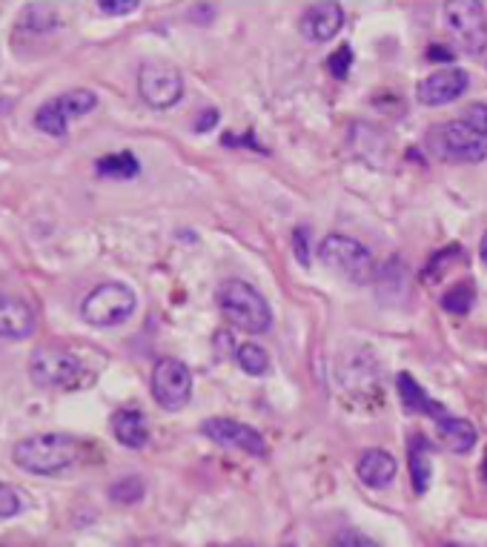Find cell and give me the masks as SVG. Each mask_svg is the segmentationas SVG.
<instances>
[{"mask_svg": "<svg viewBox=\"0 0 487 547\" xmlns=\"http://www.w3.org/2000/svg\"><path fill=\"white\" fill-rule=\"evenodd\" d=\"M81 459V442L69 433H38L15 444L12 462L35 476L64 473Z\"/></svg>", "mask_w": 487, "mask_h": 547, "instance_id": "6da1fadb", "label": "cell"}, {"mask_svg": "<svg viewBox=\"0 0 487 547\" xmlns=\"http://www.w3.org/2000/svg\"><path fill=\"white\" fill-rule=\"evenodd\" d=\"M218 310L235 330L250 336H261L273 327V310L267 298L241 278H230L218 287Z\"/></svg>", "mask_w": 487, "mask_h": 547, "instance_id": "7a4b0ae2", "label": "cell"}, {"mask_svg": "<svg viewBox=\"0 0 487 547\" xmlns=\"http://www.w3.org/2000/svg\"><path fill=\"white\" fill-rule=\"evenodd\" d=\"M29 379L46 390H78L86 381L84 361L64 347H38L29 358Z\"/></svg>", "mask_w": 487, "mask_h": 547, "instance_id": "3957f363", "label": "cell"}, {"mask_svg": "<svg viewBox=\"0 0 487 547\" xmlns=\"http://www.w3.org/2000/svg\"><path fill=\"white\" fill-rule=\"evenodd\" d=\"M135 307H138V298L127 284L106 281L86 295L84 304H81V316L92 327H118L135 313Z\"/></svg>", "mask_w": 487, "mask_h": 547, "instance_id": "277c9868", "label": "cell"}, {"mask_svg": "<svg viewBox=\"0 0 487 547\" xmlns=\"http://www.w3.org/2000/svg\"><path fill=\"white\" fill-rule=\"evenodd\" d=\"M427 144L433 155L450 164H482L487 158V141L479 138L465 121H447L430 129Z\"/></svg>", "mask_w": 487, "mask_h": 547, "instance_id": "5b68a950", "label": "cell"}, {"mask_svg": "<svg viewBox=\"0 0 487 547\" xmlns=\"http://www.w3.org/2000/svg\"><path fill=\"white\" fill-rule=\"evenodd\" d=\"M318 258L324 261V267H330L333 273L344 275L356 284L373 278V255L350 235H339V232L327 235L318 247Z\"/></svg>", "mask_w": 487, "mask_h": 547, "instance_id": "8992f818", "label": "cell"}, {"mask_svg": "<svg viewBox=\"0 0 487 547\" xmlns=\"http://www.w3.org/2000/svg\"><path fill=\"white\" fill-rule=\"evenodd\" d=\"M445 23L450 35L467 55H479L487 46V15L479 0H450L445 3Z\"/></svg>", "mask_w": 487, "mask_h": 547, "instance_id": "52a82bcc", "label": "cell"}, {"mask_svg": "<svg viewBox=\"0 0 487 547\" xmlns=\"http://www.w3.org/2000/svg\"><path fill=\"white\" fill-rule=\"evenodd\" d=\"M152 399L164 410H181L192 399L190 367L178 358H161L152 367Z\"/></svg>", "mask_w": 487, "mask_h": 547, "instance_id": "ba28073f", "label": "cell"}, {"mask_svg": "<svg viewBox=\"0 0 487 547\" xmlns=\"http://www.w3.org/2000/svg\"><path fill=\"white\" fill-rule=\"evenodd\" d=\"M138 92L152 109H170L184 98V75L170 64H144L138 72Z\"/></svg>", "mask_w": 487, "mask_h": 547, "instance_id": "9c48e42d", "label": "cell"}, {"mask_svg": "<svg viewBox=\"0 0 487 547\" xmlns=\"http://www.w3.org/2000/svg\"><path fill=\"white\" fill-rule=\"evenodd\" d=\"M201 433L210 439V442L221 444V447H230V450H241L247 456H255V459H267L270 456V444L264 442V436L244 424V421L235 419H207L201 424Z\"/></svg>", "mask_w": 487, "mask_h": 547, "instance_id": "30bf717a", "label": "cell"}, {"mask_svg": "<svg viewBox=\"0 0 487 547\" xmlns=\"http://www.w3.org/2000/svg\"><path fill=\"white\" fill-rule=\"evenodd\" d=\"M470 86V75L462 66H445L430 72L416 86V101L424 106H445L459 101Z\"/></svg>", "mask_w": 487, "mask_h": 547, "instance_id": "8fae6325", "label": "cell"}, {"mask_svg": "<svg viewBox=\"0 0 487 547\" xmlns=\"http://www.w3.org/2000/svg\"><path fill=\"white\" fill-rule=\"evenodd\" d=\"M344 26V9L336 0H321L304 9L301 15V35L310 43L333 41Z\"/></svg>", "mask_w": 487, "mask_h": 547, "instance_id": "7c38bea8", "label": "cell"}, {"mask_svg": "<svg viewBox=\"0 0 487 547\" xmlns=\"http://www.w3.org/2000/svg\"><path fill=\"white\" fill-rule=\"evenodd\" d=\"M35 310L15 295H0V336L26 338L35 333Z\"/></svg>", "mask_w": 487, "mask_h": 547, "instance_id": "4fadbf2b", "label": "cell"}, {"mask_svg": "<svg viewBox=\"0 0 487 547\" xmlns=\"http://www.w3.org/2000/svg\"><path fill=\"white\" fill-rule=\"evenodd\" d=\"M356 473H359V479L367 487L382 490V487H387L396 479V459L387 450H382V447H370V450L361 453Z\"/></svg>", "mask_w": 487, "mask_h": 547, "instance_id": "5bb4252c", "label": "cell"}, {"mask_svg": "<svg viewBox=\"0 0 487 547\" xmlns=\"http://www.w3.org/2000/svg\"><path fill=\"white\" fill-rule=\"evenodd\" d=\"M396 384H399V399H402L404 410H407V413L430 416L433 421L445 419V416H447L445 407L430 399V396L424 393L422 384L413 379L410 373H399V376H396Z\"/></svg>", "mask_w": 487, "mask_h": 547, "instance_id": "9a60e30c", "label": "cell"}, {"mask_svg": "<svg viewBox=\"0 0 487 547\" xmlns=\"http://www.w3.org/2000/svg\"><path fill=\"white\" fill-rule=\"evenodd\" d=\"M112 436L118 439V444H124L129 450H141V447H147L149 442V424L147 416L141 413V410H118L115 416H112Z\"/></svg>", "mask_w": 487, "mask_h": 547, "instance_id": "2e32d148", "label": "cell"}, {"mask_svg": "<svg viewBox=\"0 0 487 547\" xmlns=\"http://www.w3.org/2000/svg\"><path fill=\"white\" fill-rule=\"evenodd\" d=\"M436 427H439V442H442V447H447L450 453L465 456V453H470V450L476 447V442H479L476 427L467 419L445 416L442 421H436Z\"/></svg>", "mask_w": 487, "mask_h": 547, "instance_id": "e0dca14e", "label": "cell"}, {"mask_svg": "<svg viewBox=\"0 0 487 547\" xmlns=\"http://www.w3.org/2000/svg\"><path fill=\"white\" fill-rule=\"evenodd\" d=\"M410 479H413V490L422 496L430 487V479H433V456H430V442L424 436H416L410 442Z\"/></svg>", "mask_w": 487, "mask_h": 547, "instance_id": "ac0fdd59", "label": "cell"}, {"mask_svg": "<svg viewBox=\"0 0 487 547\" xmlns=\"http://www.w3.org/2000/svg\"><path fill=\"white\" fill-rule=\"evenodd\" d=\"M95 172L101 178H112V181H129L141 172V164L132 152H115V155H104L98 158L95 164Z\"/></svg>", "mask_w": 487, "mask_h": 547, "instance_id": "d6986e66", "label": "cell"}, {"mask_svg": "<svg viewBox=\"0 0 487 547\" xmlns=\"http://www.w3.org/2000/svg\"><path fill=\"white\" fill-rule=\"evenodd\" d=\"M55 106L61 109V115H64L66 121L84 118L86 112H92L98 106V95L92 89H69V92L55 98Z\"/></svg>", "mask_w": 487, "mask_h": 547, "instance_id": "ffe728a7", "label": "cell"}, {"mask_svg": "<svg viewBox=\"0 0 487 547\" xmlns=\"http://www.w3.org/2000/svg\"><path fill=\"white\" fill-rule=\"evenodd\" d=\"M235 364L247 373V376H264L270 373V353L255 344V341H247L235 350Z\"/></svg>", "mask_w": 487, "mask_h": 547, "instance_id": "44dd1931", "label": "cell"}, {"mask_svg": "<svg viewBox=\"0 0 487 547\" xmlns=\"http://www.w3.org/2000/svg\"><path fill=\"white\" fill-rule=\"evenodd\" d=\"M66 121L61 115V109L55 106V101H46V104L35 112V127L41 129L43 135H52V138H64L66 135Z\"/></svg>", "mask_w": 487, "mask_h": 547, "instance_id": "7402d4cb", "label": "cell"}, {"mask_svg": "<svg viewBox=\"0 0 487 547\" xmlns=\"http://www.w3.org/2000/svg\"><path fill=\"white\" fill-rule=\"evenodd\" d=\"M439 301H442V307H445L447 313L465 316V313H470L473 301H476V290H473V284H456V287H450Z\"/></svg>", "mask_w": 487, "mask_h": 547, "instance_id": "603a6c76", "label": "cell"}, {"mask_svg": "<svg viewBox=\"0 0 487 547\" xmlns=\"http://www.w3.org/2000/svg\"><path fill=\"white\" fill-rule=\"evenodd\" d=\"M144 479L138 476H127V479H118V482L109 487V499L118 502V505H135L144 499Z\"/></svg>", "mask_w": 487, "mask_h": 547, "instance_id": "cb8c5ba5", "label": "cell"}, {"mask_svg": "<svg viewBox=\"0 0 487 547\" xmlns=\"http://www.w3.org/2000/svg\"><path fill=\"white\" fill-rule=\"evenodd\" d=\"M21 510H23L21 493H18L12 484L0 482V519H12V516H18Z\"/></svg>", "mask_w": 487, "mask_h": 547, "instance_id": "d4e9b609", "label": "cell"}, {"mask_svg": "<svg viewBox=\"0 0 487 547\" xmlns=\"http://www.w3.org/2000/svg\"><path fill=\"white\" fill-rule=\"evenodd\" d=\"M350 66H353V49L350 46H339L330 58H327V69L333 78H347L350 75Z\"/></svg>", "mask_w": 487, "mask_h": 547, "instance_id": "484cf974", "label": "cell"}, {"mask_svg": "<svg viewBox=\"0 0 487 547\" xmlns=\"http://www.w3.org/2000/svg\"><path fill=\"white\" fill-rule=\"evenodd\" d=\"M465 121L467 127L473 129L479 138H485L487 141V106L485 104H473V106H467L465 109Z\"/></svg>", "mask_w": 487, "mask_h": 547, "instance_id": "4316f807", "label": "cell"}, {"mask_svg": "<svg viewBox=\"0 0 487 547\" xmlns=\"http://www.w3.org/2000/svg\"><path fill=\"white\" fill-rule=\"evenodd\" d=\"M333 547H379L376 542H370L359 530H341L333 536Z\"/></svg>", "mask_w": 487, "mask_h": 547, "instance_id": "83f0119b", "label": "cell"}, {"mask_svg": "<svg viewBox=\"0 0 487 547\" xmlns=\"http://www.w3.org/2000/svg\"><path fill=\"white\" fill-rule=\"evenodd\" d=\"M138 6H141L138 0H101L98 12H104V15H132Z\"/></svg>", "mask_w": 487, "mask_h": 547, "instance_id": "f1b7e54d", "label": "cell"}, {"mask_svg": "<svg viewBox=\"0 0 487 547\" xmlns=\"http://www.w3.org/2000/svg\"><path fill=\"white\" fill-rule=\"evenodd\" d=\"M307 238H310V230H307V227L296 230V255H298V261H301L304 267L310 264V250H307Z\"/></svg>", "mask_w": 487, "mask_h": 547, "instance_id": "f546056e", "label": "cell"}, {"mask_svg": "<svg viewBox=\"0 0 487 547\" xmlns=\"http://www.w3.org/2000/svg\"><path fill=\"white\" fill-rule=\"evenodd\" d=\"M218 118H221V115H218V109H204V112H201V118L195 121V132H210V129L218 124Z\"/></svg>", "mask_w": 487, "mask_h": 547, "instance_id": "4dcf8cb0", "label": "cell"}, {"mask_svg": "<svg viewBox=\"0 0 487 547\" xmlns=\"http://www.w3.org/2000/svg\"><path fill=\"white\" fill-rule=\"evenodd\" d=\"M479 255H482V261L487 264V232L482 235V244H479Z\"/></svg>", "mask_w": 487, "mask_h": 547, "instance_id": "1f68e13d", "label": "cell"}, {"mask_svg": "<svg viewBox=\"0 0 487 547\" xmlns=\"http://www.w3.org/2000/svg\"><path fill=\"white\" fill-rule=\"evenodd\" d=\"M482 479L487 482V453H485V462H482Z\"/></svg>", "mask_w": 487, "mask_h": 547, "instance_id": "d6a6232c", "label": "cell"}, {"mask_svg": "<svg viewBox=\"0 0 487 547\" xmlns=\"http://www.w3.org/2000/svg\"><path fill=\"white\" fill-rule=\"evenodd\" d=\"M233 547H250V545H233Z\"/></svg>", "mask_w": 487, "mask_h": 547, "instance_id": "836d02e7", "label": "cell"}, {"mask_svg": "<svg viewBox=\"0 0 487 547\" xmlns=\"http://www.w3.org/2000/svg\"><path fill=\"white\" fill-rule=\"evenodd\" d=\"M447 547H462V545H447Z\"/></svg>", "mask_w": 487, "mask_h": 547, "instance_id": "e575fe53", "label": "cell"}]
</instances>
